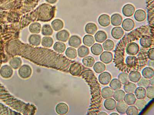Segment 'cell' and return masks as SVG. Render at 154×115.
<instances>
[{"label": "cell", "instance_id": "1", "mask_svg": "<svg viewBox=\"0 0 154 115\" xmlns=\"http://www.w3.org/2000/svg\"><path fill=\"white\" fill-rule=\"evenodd\" d=\"M32 72L31 67L27 65H24L19 68L18 71L19 76L23 79H27L31 76Z\"/></svg>", "mask_w": 154, "mask_h": 115}, {"label": "cell", "instance_id": "2", "mask_svg": "<svg viewBox=\"0 0 154 115\" xmlns=\"http://www.w3.org/2000/svg\"><path fill=\"white\" fill-rule=\"evenodd\" d=\"M139 49V46L137 43L131 42L129 43L126 46V51L127 54L129 55H135L138 53Z\"/></svg>", "mask_w": 154, "mask_h": 115}, {"label": "cell", "instance_id": "3", "mask_svg": "<svg viewBox=\"0 0 154 115\" xmlns=\"http://www.w3.org/2000/svg\"><path fill=\"white\" fill-rule=\"evenodd\" d=\"M112 79V76L108 72H102L98 77L99 81L101 84L106 85L110 82Z\"/></svg>", "mask_w": 154, "mask_h": 115}, {"label": "cell", "instance_id": "4", "mask_svg": "<svg viewBox=\"0 0 154 115\" xmlns=\"http://www.w3.org/2000/svg\"><path fill=\"white\" fill-rule=\"evenodd\" d=\"M69 71L70 73L72 76H79L82 72V66L79 63H74L70 66Z\"/></svg>", "mask_w": 154, "mask_h": 115}, {"label": "cell", "instance_id": "5", "mask_svg": "<svg viewBox=\"0 0 154 115\" xmlns=\"http://www.w3.org/2000/svg\"><path fill=\"white\" fill-rule=\"evenodd\" d=\"M69 36L70 34L68 31L66 30H63L59 31L56 34V37L57 40L65 42L68 40Z\"/></svg>", "mask_w": 154, "mask_h": 115}, {"label": "cell", "instance_id": "6", "mask_svg": "<svg viewBox=\"0 0 154 115\" xmlns=\"http://www.w3.org/2000/svg\"><path fill=\"white\" fill-rule=\"evenodd\" d=\"M82 43V39L78 35H73L70 37L68 41V44L70 46L75 48L79 47Z\"/></svg>", "mask_w": 154, "mask_h": 115}, {"label": "cell", "instance_id": "7", "mask_svg": "<svg viewBox=\"0 0 154 115\" xmlns=\"http://www.w3.org/2000/svg\"><path fill=\"white\" fill-rule=\"evenodd\" d=\"M135 9L133 5L131 4H127L123 6L122 9L124 16L127 17H130L132 16L135 12Z\"/></svg>", "mask_w": 154, "mask_h": 115}, {"label": "cell", "instance_id": "8", "mask_svg": "<svg viewBox=\"0 0 154 115\" xmlns=\"http://www.w3.org/2000/svg\"><path fill=\"white\" fill-rule=\"evenodd\" d=\"M113 59L112 53L109 52H104L101 53L100 56V60L102 62L105 64H109Z\"/></svg>", "mask_w": 154, "mask_h": 115}, {"label": "cell", "instance_id": "9", "mask_svg": "<svg viewBox=\"0 0 154 115\" xmlns=\"http://www.w3.org/2000/svg\"><path fill=\"white\" fill-rule=\"evenodd\" d=\"M0 73L3 77L5 78H9L13 75V69L9 66H4L1 68Z\"/></svg>", "mask_w": 154, "mask_h": 115}, {"label": "cell", "instance_id": "10", "mask_svg": "<svg viewBox=\"0 0 154 115\" xmlns=\"http://www.w3.org/2000/svg\"><path fill=\"white\" fill-rule=\"evenodd\" d=\"M135 26L134 21L131 19H125L122 24V27L125 31H130L132 30Z\"/></svg>", "mask_w": 154, "mask_h": 115}, {"label": "cell", "instance_id": "11", "mask_svg": "<svg viewBox=\"0 0 154 115\" xmlns=\"http://www.w3.org/2000/svg\"><path fill=\"white\" fill-rule=\"evenodd\" d=\"M69 107L65 103L60 102L57 104L56 107V113L60 115H64L68 113Z\"/></svg>", "mask_w": 154, "mask_h": 115}, {"label": "cell", "instance_id": "12", "mask_svg": "<svg viewBox=\"0 0 154 115\" xmlns=\"http://www.w3.org/2000/svg\"><path fill=\"white\" fill-rule=\"evenodd\" d=\"M124 31L121 27H114L111 31V35L115 39L119 40L123 36Z\"/></svg>", "mask_w": 154, "mask_h": 115}, {"label": "cell", "instance_id": "13", "mask_svg": "<svg viewBox=\"0 0 154 115\" xmlns=\"http://www.w3.org/2000/svg\"><path fill=\"white\" fill-rule=\"evenodd\" d=\"M98 22L99 24L102 27H106L110 24V18L108 15L102 14L99 17Z\"/></svg>", "mask_w": 154, "mask_h": 115}, {"label": "cell", "instance_id": "14", "mask_svg": "<svg viewBox=\"0 0 154 115\" xmlns=\"http://www.w3.org/2000/svg\"><path fill=\"white\" fill-rule=\"evenodd\" d=\"M153 40L151 37L144 36L142 37L140 40V44L143 48H148L152 45Z\"/></svg>", "mask_w": 154, "mask_h": 115}, {"label": "cell", "instance_id": "15", "mask_svg": "<svg viewBox=\"0 0 154 115\" xmlns=\"http://www.w3.org/2000/svg\"><path fill=\"white\" fill-rule=\"evenodd\" d=\"M116 102L112 98L106 99L104 101V105L106 109L108 111L114 110L116 107Z\"/></svg>", "mask_w": 154, "mask_h": 115}, {"label": "cell", "instance_id": "16", "mask_svg": "<svg viewBox=\"0 0 154 115\" xmlns=\"http://www.w3.org/2000/svg\"><path fill=\"white\" fill-rule=\"evenodd\" d=\"M28 41L29 43L32 46H38L40 44L41 36L37 34H33L29 37Z\"/></svg>", "mask_w": 154, "mask_h": 115}, {"label": "cell", "instance_id": "17", "mask_svg": "<svg viewBox=\"0 0 154 115\" xmlns=\"http://www.w3.org/2000/svg\"><path fill=\"white\" fill-rule=\"evenodd\" d=\"M123 21V17L119 13H115L111 17V23L114 26L120 25Z\"/></svg>", "mask_w": 154, "mask_h": 115}, {"label": "cell", "instance_id": "18", "mask_svg": "<svg viewBox=\"0 0 154 115\" xmlns=\"http://www.w3.org/2000/svg\"><path fill=\"white\" fill-rule=\"evenodd\" d=\"M128 107L127 104L125 101H118L116 103V108L118 113L121 114H125L126 113Z\"/></svg>", "mask_w": 154, "mask_h": 115}, {"label": "cell", "instance_id": "19", "mask_svg": "<svg viewBox=\"0 0 154 115\" xmlns=\"http://www.w3.org/2000/svg\"><path fill=\"white\" fill-rule=\"evenodd\" d=\"M146 17V13L144 10L142 9L137 10L135 12L134 18L137 22L144 21Z\"/></svg>", "mask_w": 154, "mask_h": 115}, {"label": "cell", "instance_id": "20", "mask_svg": "<svg viewBox=\"0 0 154 115\" xmlns=\"http://www.w3.org/2000/svg\"><path fill=\"white\" fill-rule=\"evenodd\" d=\"M94 38L96 42L100 43H103L107 39V34L104 31H99L95 35Z\"/></svg>", "mask_w": 154, "mask_h": 115}, {"label": "cell", "instance_id": "21", "mask_svg": "<svg viewBox=\"0 0 154 115\" xmlns=\"http://www.w3.org/2000/svg\"><path fill=\"white\" fill-rule=\"evenodd\" d=\"M113 90L110 87H104L101 90V94L102 97L104 99H106L112 98L113 96Z\"/></svg>", "mask_w": 154, "mask_h": 115}, {"label": "cell", "instance_id": "22", "mask_svg": "<svg viewBox=\"0 0 154 115\" xmlns=\"http://www.w3.org/2000/svg\"><path fill=\"white\" fill-rule=\"evenodd\" d=\"M97 25L93 23H89L85 26V31L87 34L94 35L97 31Z\"/></svg>", "mask_w": 154, "mask_h": 115}, {"label": "cell", "instance_id": "23", "mask_svg": "<svg viewBox=\"0 0 154 115\" xmlns=\"http://www.w3.org/2000/svg\"><path fill=\"white\" fill-rule=\"evenodd\" d=\"M135 96L138 99H143L146 96V91L143 87H139L136 89Z\"/></svg>", "mask_w": 154, "mask_h": 115}, {"label": "cell", "instance_id": "24", "mask_svg": "<svg viewBox=\"0 0 154 115\" xmlns=\"http://www.w3.org/2000/svg\"><path fill=\"white\" fill-rule=\"evenodd\" d=\"M142 75L145 78H152L154 76V69L151 67H146L142 70Z\"/></svg>", "mask_w": 154, "mask_h": 115}, {"label": "cell", "instance_id": "25", "mask_svg": "<svg viewBox=\"0 0 154 115\" xmlns=\"http://www.w3.org/2000/svg\"><path fill=\"white\" fill-rule=\"evenodd\" d=\"M52 28L55 31H60L64 27V23L62 20L59 19L54 20L51 22Z\"/></svg>", "mask_w": 154, "mask_h": 115}, {"label": "cell", "instance_id": "26", "mask_svg": "<svg viewBox=\"0 0 154 115\" xmlns=\"http://www.w3.org/2000/svg\"><path fill=\"white\" fill-rule=\"evenodd\" d=\"M82 64L87 67H92L94 65L95 60L93 57L90 56H87L82 60Z\"/></svg>", "mask_w": 154, "mask_h": 115}, {"label": "cell", "instance_id": "27", "mask_svg": "<svg viewBox=\"0 0 154 115\" xmlns=\"http://www.w3.org/2000/svg\"><path fill=\"white\" fill-rule=\"evenodd\" d=\"M91 50L92 53L95 55L98 56L101 54L103 49L101 44L99 43H95L91 48Z\"/></svg>", "mask_w": 154, "mask_h": 115}, {"label": "cell", "instance_id": "28", "mask_svg": "<svg viewBox=\"0 0 154 115\" xmlns=\"http://www.w3.org/2000/svg\"><path fill=\"white\" fill-rule=\"evenodd\" d=\"M129 79L133 83H137L141 79V75L140 72L137 71H133L128 75Z\"/></svg>", "mask_w": 154, "mask_h": 115}, {"label": "cell", "instance_id": "29", "mask_svg": "<svg viewBox=\"0 0 154 115\" xmlns=\"http://www.w3.org/2000/svg\"><path fill=\"white\" fill-rule=\"evenodd\" d=\"M124 100L128 105H134L137 101V98L133 93H128L125 95Z\"/></svg>", "mask_w": 154, "mask_h": 115}, {"label": "cell", "instance_id": "30", "mask_svg": "<svg viewBox=\"0 0 154 115\" xmlns=\"http://www.w3.org/2000/svg\"><path fill=\"white\" fill-rule=\"evenodd\" d=\"M137 88L136 84L131 82H128L124 86V90L128 93H133Z\"/></svg>", "mask_w": 154, "mask_h": 115}, {"label": "cell", "instance_id": "31", "mask_svg": "<svg viewBox=\"0 0 154 115\" xmlns=\"http://www.w3.org/2000/svg\"><path fill=\"white\" fill-rule=\"evenodd\" d=\"M22 63V60L20 58L15 57L10 60L9 64L14 69H17L21 66Z\"/></svg>", "mask_w": 154, "mask_h": 115}, {"label": "cell", "instance_id": "32", "mask_svg": "<svg viewBox=\"0 0 154 115\" xmlns=\"http://www.w3.org/2000/svg\"><path fill=\"white\" fill-rule=\"evenodd\" d=\"M93 66V69L96 73H101L106 70V65L102 62L98 61Z\"/></svg>", "mask_w": 154, "mask_h": 115}, {"label": "cell", "instance_id": "33", "mask_svg": "<svg viewBox=\"0 0 154 115\" xmlns=\"http://www.w3.org/2000/svg\"><path fill=\"white\" fill-rule=\"evenodd\" d=\"M66 46L65 44L63 42H57L55 43L53 46V49L55 51L59 53H63L66 50Z\"/></svg>", "mask_w": 154, "mask_h": 115}, {"label": "cell", "instance_id": "34", "mask_svg": "<svg viewBox=\"0 0 154 115\" xmlns=\"http://www.w3.org/2000/svg\"><path fill=\"white\" fill-rule=\"evenodd\" d=\"M125 96V93L123 90H117L114 92L113 97L114 99L117 101H123Z\"/></svg>", "mask_w": 154, "mask_h": 115}, {"label": "cell", "instance_id": "35", "mask_svg": "<svg viewBox=\"0 0 154 115\" xmlns=\"http://www.w3.org/2000/svg\"><path fill=\"white\" fill-rule=\"evenodd\" d=\"M41 25L39 23L34 22L31 24L29 27L30 32L32 34H38L40 32Z\"/></svg>", "mask_w": 154, "mask_h": 115}, {"label": "cell", "instance_id": "36", "mask_svg": "<svg viewBox=\"0 0 154 115\" xmlns=\"http://www.w3.org/2000/svg\"><path fill=\"white\" fill-rule=\"evenodd\" d=\"M78 53L79 57H85L89 54V49L86 46H82L78 48Z\"/></svg>", "mask_w": 154, "mask_h": 115}, {"label": "cell", "instance_id": "37", "mask_svg": "<svg viewBox=\"0 0 154 115\" xmlns=\"http://www.w3.org/2000/svg\"><path fill=\"white\" fill-rule=\"evenodd\" d=\"M95 40L94 37L91 35H86L83 38L84 44L86 46H91L94 44Z\"/></svg>", "mask_w": 154, "mask_h": 115}, {"label": "cell", "instance_id": "38", "mask_svg": "<svg viewBox=\"0 0 154 115\" xmlns=\"http://www.w3.org/2000/svg\"><path fill=\"white\" fill-rule=\"evenodd\" d=\"M103 48L104 50L107 51H112L115 47V43L113 41L108 39L104 41L103 44Z\"/></svg>", "mask_w": 154, "mask_h": 115}, {"label": "cell", "instance_id": "39", "mask_svg": "<svg viewBox=\"0 0 154 115\" xmlns=\"http://www.w3.org/2000/svg\"><path fill=\"white\" fill-rule=\"evenodd\" d=\"M65 54L68 58L71 59L76 58L77 56L76 50L72 47L67 48Z\"/></svg>", "mask_w": 154, "mask_h": 115}, {"label": "cell", "instance_id": "40", "mask_svg": "<svg viewBox=\"0 0 154 115\" xmlns=\"http://www.w3.org/2000/svg\"><path fill=\"white\" fill-rule=\"evenodd\" d=\"M137 62V58L134 56H128L126 58V63L128 66L132 68L135 66Z\"/></svg>", "mask_w": 154, "mask_h": 115}, {"label": "cell", "instance_id": "41", "mask_svg": "<svg viewBox=\"0 0 154 115\" xmlns=\"http://www.w3.org/2000/svg\"><path fill=\"white\" fill-rule=\"evenodd\" d=\"M42 34L45 36H51L53 33V29L49 24H45L42 26Z\"/></svg>", "mask_w": 154, "mask_h": 115}, {"label": "cell", "instance_id": "42", "mask_svg": "<svg viewBox=\"0 0 154 115\" xmlns=\"http://www.w3.org/2000/svg\"><path fill=\"white\" fill-rule=\"evenodd\" d=\"M53 40L50 37H44L42 38L41 44L44 47L50 48L51 47L53 44Z\"/></svg>", "mask_w": 154, "mask_h": 115}, {"label": "cell", "instance_id": "43", "mask_svg": "<svg viewBox=\"0 0 154 115\" xmlns=\"http://www.w3.org/2000/svg\"><path fill=\"white\" fill-rule=\"evenodd\" d=\"M111 81L110 83L109 84L110 87L114 91H116L117 90H119L122 87V83L118 80V79L116 78L113 79Z\"/></svg>", "mask_w": 154, "mask_h": 115}, {"label": "cell", "instance_id": "44", "mask_svg": "<svg viewBox=\"0 0 154 115\" xmlns=\"http://www.w3.org/2000/svg\"><path fill=\"white\" fill-rule=\"evenodd\" d=\"M118 79L122 84H125L129 82L128 75L126 72H121L118 75Z\"/></svg>", "mask_w": 154, "mask_h": 115}, {"label": "cell", "instance_id": "45", "mask_svg": "<svg viewBox=\"0 0 154 115\" xmlns=\"http://www.w3.org/2000/svg\"><path fill=\"white\" fill-rule=\"evenodd\" d=\"M146 104V101L144 100L138 99V100L136 101L134 105L137 108L138 111H141L145 107Z\"/></svg>", "mask_w": 154, "mask_h": 115}, {"label": "cell", "instance_id": "46", "mask_svg": "<svg viewBox=\"0 0 154 115\" xmlns=\"http://www.w3.org/2000/svg\"><path fill=\"white\" fill-rule=\"evenodd\" d=\"M126 113L128 115H137L138 114L139 111L134 105H131L128 107Z\"/></svg>", "mask_w": 154, "mask_h": 115}, {"label": "cell", "instance_id": "47", "mask_svg": "<svg viewBox=\"0 0 154 115\" xmlns=\"http://www.w3.org/2000/svg\"><path fill=\"white\" fill-rule=\"evenodd\" d=\"M137 85L139 87H143L144 88H146L149 86V80L144 78H141L137 82Z\"/></svg>", "mask_w": 154, "mask_h": 115}, {"label": "cell", "instance_id": "48", "mask_svg": "<svg viewBox=\"0 0 154 115\" xmlns=\"http://www.w3.org/2000/svg\"><path fill=\"white\" fill-rule=\"evenodd\" d=\"M146 96L148 98L152 99L154 98V86H149L146 88Z\"/></svg>", "mask_w": 154, "mask_h": 115}, {"label": "cell", "instance_id": "49", "mask_svg": "<svg viewBox=\"0 0 154 115\" xmlns=\"http://www.w3.org/2000/svg\"><path fill=\"white\" fill-rule=\"evenodd\" d=\"M154 49L153 48H152V49H149V50H148V58H149L150 60H153V61L154 60Z\"/></svg>", "mask_w": 154, "mask_h": 115}, {"label": "cell", "instance_id": "50", "mask_svg": "<svg viewBox=\"0 0 154 115\" xmlns=\"http://www.w3.org/2000/svg\"><path fill=\"white\" fill-rule=\"evenodd\" d=\"M148 65L151 68L154 67V61L153 60H150L149 61L148 63Z\"/></svg>", "mask_w": 154, "mask_h": 115}, {"label": "cell", "instance_id": "51", "mask_svg": "<svg viewBox=\"0 0 154 115\" xmlns=\"http://www.w3.org/2000/svg\"><path fill=\"white\" fill-rule=\"evenodd\" d=\"M46 1L49 4H54L57 2V0H46Z\"/></svg>", "mask_w": 154, "mask_h": 115}, {"label": "cell", "instance_id": "52", "mask_svg": "<svg viewBox=\"0 0 154 115\" xmlns=\"http://www.w3.org/2000/svg\"><path fill=\"white\" fill-rule=\"evenodd\" d=\"M154 77L150 79L149 80V84L152 86H154Z\"/></svg>", "mask_w": 154, "mask_h": 115}, {"label": "cell", "instance_id": "53", "mask_svg": "<svg viewBox=\"0 0 154 115\" xmlns=\"http://www.w3.org/2000/svg\"><path fill=\"white\" fill-rule=\"evenodd\" d=\"M98 115H107L108 114H107L106 113H105V112L102 111L100 112V113H98Z\"/></svg>", "mask_w": 154, "mask_h": 115}, {"label": "cell", "instance_id": "54", "mask_svg": "<svg viewBox=\"0 0 154 115\" xmlns=\"http://www.w3.org/2000/svg\"><path fill=\"white\" fill-rule=\"evenodd\" d=\"M118 115L119 114H118L116 113H111V114H110V115Z\"/></svg>", "mask_w": 154, "mask_h": 115}]
</instances>
